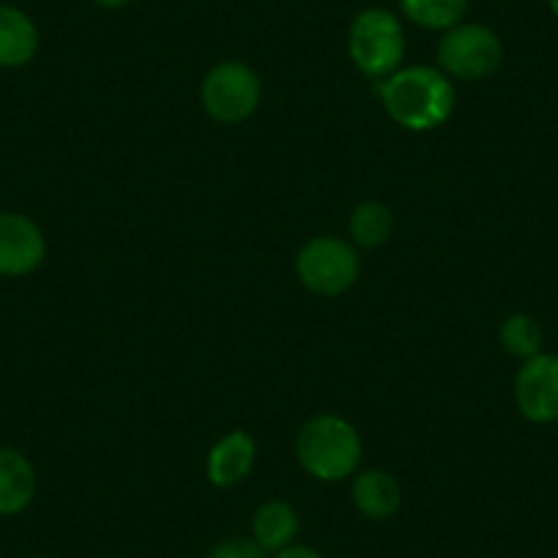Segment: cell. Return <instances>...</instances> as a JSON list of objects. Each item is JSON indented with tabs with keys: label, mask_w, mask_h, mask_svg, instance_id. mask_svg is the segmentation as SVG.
<instances>
[{
	"label": "cell",
	"mask_w": 558,
	"mask_h": 558,
	"mask_svg": "<svg viewBox=\"0 0 558 558\" xmlns=\"http://www.w3.org/2000/svg\"><path fill=\"white\" fill-rule=\"evenodd\" d=\"M402 17L422 31H444L463 23L471 0H397Z\"/></svg>",
	"instance_id": "obj_15"
},
{
	"label": "cell",
	"mask_w": 558,
	"mask_h": 558,
	"mask_svg": "<svg viewBox=\"0 0 558 558\" xmlns=\"http://www.w3.org/2000/svg\"><path fill=\"white\" fill-rule=\"evenodd\" d=\"M134 0H94V7L105 9V12H118V9L132 7Z\"/></svg>",
	"instance_id": "obj_19"
},
{
	"label": "cell",
	"mask_w": 558,
	"mask_h": 558,
	"mask_svg": "<svg viewBox=\"0 0 558 558\" xmlns=\"http://www.w3.org/2000/svg\"><path fill=\"white\" fill-rule=\"evenodd\" d=\"M514 405L531 425L558 422V353H536L514 375Z\"/></svg>",
	"instance_id": "obj_7"
},
{
	"label": "cell",
	"mask_w": 558,
	"mask_h": 558,
	"mask_svg": "<svg viewBox=\"0 0 558 558\" xmlns=\"http://www.w3.org/2000/svg\"><path fill=\"white\" fill-rule=\"evenodd\" d=\"M405 50V25L384 7L362 9L348 28V56L353 66L378 83L402 69Z\"/></svg>",
	"instance_id": "obj_3"
},
{
	"label": "cell",
	"mask_w": 558,
	"mask_h": 558,
	"mask_svg": "<svg viewBox=\"0 0 558 558\" xmlns=\"http://www.w3.org/2000/svg\"><path fill=\"white\" fill-rule=\"evenodd\" d=\"M438 69L449 80L460 83H482L493 77L504 63V41L490 25L458 23L444 31L438 39Z\"/></svg>",
	"instance_id": "obj_4"
},
{
	"label": "cell",
	"mask_w": 558,
	"mask_h": 558,
	"mask_svg": "<svg viewBox=\"0 0 558 558\" xmlns=\"http://www.w3.org/2000/svg\"><path fill=\"white\" fill-rule=\"evenodd\" d=\"M36 490H39V476L28 454L0 447V518L23 514L34 504Z\"/></svg>",
	"instance_id": "obj_11"
},
{
	"label": "cell",
	"mask_w": 558,
	"mask_h": 558,
	"mask_svg": "<svg viewBox=\"0 0 558 558\" xmlns=\"http://www.w3.org/2000/svg\"><path fill=\"white\" fill-rule=\"evenodd\" d=\"M271 558H326V556H324V553H320V550H315V547L299 545V542H293L291 547H286V550L274 553Z\"/></svg>",
	"instance_id": "obj_18"
},
{
	"label": "cell",
	"mask_w": 558,
	"mask_h": 558,
	"mask_svg": "<svg viewBox=\"0 0 558 558\" xmlns=\"http://www.w3.org/2000/svg\"><path fill=\"white\" fill-rule=\"evenodd\" d=\"M296 277L310 293L324 299H337L356 286L362 274V257L351 241L340 235H315L299 250Z\"/></svg>",
	"instance_id": "obj_5"
},
{
	"label": "cell",
	"mask_w": 558,
	"mask_h": 558,
	"mask_svg": "<svg viewBox=\"0 0 558 558\" xmlns=\"http://www.w3.org/2000/svg\"><path fill=\"white\" fill-rule=\"evenodd\" d=\"M39 25L28 12L0 0V69H23L39 56Z\"/></svg>",
	"instance_id": "obj_10"
},
{
	"label": "cell",
	"mask_w": 558,
	"mask_h": 558,
	"mask_svg": "<svg viewBox=\"0 0 558 558\" xmlns=\"http://www.w3.org/2000/svg\"><path fill=\"white\" fill-rule=\"evenodd\" d=\"M547 7H550V12L558 17V0H547Z\"/></svg>",
	"instance_id": "obj_20"
},
{
	"label": "cell",
	"mask_w": 558,
	"mask_h": 558,
	"mask_svg": "<svg viewBox=\"0 0 558 558\" xmlns=\"http://www.w3.org/2000/svg\"><path fill=\"white\" fill-rule=\"evenodd\" d=\"M299 529H302V520H299L296 507L282 498H268L252 514V539L271 556L291 547L296 542Z\"/></svg>",
	"instance_id": "obj_13"
},
{
	"label": "cell",
	"mask_w": 558,
	"mask_h": 558,
	"mask_svg": "<svg viewBox=\"0 0 558 558\" xmlns=\"http://www.w3.org/2000/svg\"><path fill=\"white\" fill-rule=\"evenodd\" d=\"M293 452L313 480L335 485L351 480L362 469L364 441L345 416L318 413L299 427Z\"/></svg>",
	"instance_id": "obj_2"
},
{
	"label": "cell",
	"mask_w": 558,
	"mask_h": 558,
	"mask_svg": "<svg viewBox=\"0 0 558 558\" xmlns=\"http://www.w3.org/2000/svg\"><path fill=\"white\" fill-rule=\"evenodd\" d=\"M353 507L367 520H389L400 512V482L384 469H359L351 476Z\"/></svg>",
	"instance_id": "obj_12"
},
{
	"label": "cell",
	"mask_w": 558,
	"mask_h": 558,
	"mask_svg": "<svg viewBox=\"0 0 558 558\" xmlns=\"http://www.w3.org/2000/svg\"><path fill=\"white\" fill-rule=\"evenodd\" d=\"M47 257L45 230L20 211H0V277L20 279L34 274Z\"/></svg>",
	"instance_id": "obj_8"
},
{
	"label": "cell",
	"mask_w": 558,
	"mask_h": 558,
	"mask_svg": "<svg viewBox=\"0 0 558 558\" xmlns=\"http://www.w3.org/2000/svg\"><path fill=\"white\" fill-rule=\"evenodd\" d=\"M263 99L260 74L244 61H222L201 83V105L211 121L235 126L250 121Z\"/></svg>",
	"instance_id": "obj_6"
},
{
	"label": "cell",
	"mask_w": 558,
	"mask_h": 558,
	"mask_svg": "<svg viewBox=\"0 0 558 558\" xmlns=\"http://www.w3.org/2000/svg\"><path fill=\"white\" fill-rule=\"evenodd\" d=\"M206 558H271L255 539H222L208 550Z\"/></svg>",
	"instance_id": "obj_17"
},
{
	"label": "cell",
	"mask_w": 558,
	"mask_h": 558,
	"mask_svg": "<svg viewBox=\"0 0 558 558\" xmlns=\"http://www.w3.org/2000/svg\"><path fill=\"white\" fill-rule=\"evenodd\" d=\"M28 558H56V556H28Z\"/></svg>",
	"instance_id": "obj_21"
},
{
	"label": "cell",
	"mask_w": 558,
	"mask_h": 558,
	"mask_svg": "<svg viewBox=\"0 0 558 558\" xmlns=\"http://www.w3.org/2000/svg\"><path fill=\"white\" fill-rule=\"evenodd\" d=\"M378 96L386 116L408 132L438 129L452 118L458 107V90L452 80L438 66H425V63L402 66L380 80Z\"/></svg>",
	"instance_id": "obj_1"
},
{
	"label": "cell",
	"mask_w": 558,
	"mask_h": 558,
	"mask_svg": "<svg viewBox=\"0 0 558 558\" xmlns=\"http://www.w3.org/2000/svg\"><path fill=\"white\" fill-rule=\"evenodd\" d=\"M348 233H351V244L362 246V250L384 246L395 233V214L380 201L359 203L348 222Z\"/></svg>",
	"instance_id": "obj_14"
},
{
	"label": "cell",
	"mask_w": 558,
	"mask_h": 558,
	"mask_svg": "<svg viewBox=\"0 0 558 558\" xmlns=\"http://www.w3.org/2000/svg\"><path fill=\"white\" fill-rule=\"evenodd\" d=\"M498 340H501V348L509 353V356L525 359L542 353V345H545V331H542L539 320L529 313H512L509 318H504L501 329H498Z\"/></svg>",
	"instance_id": "obj_16"
},
{
	"label": "cell",
	"mask_w": 558,
	"mask_h": 558,
	"mask_svg": "<svg viewBox=\"0 0 558 558\" xmlns=\"http://www.w3.org/2000/svg\"><path fill=\"white\" fill-rule=\"evenodd\" d=\"M257 441L246 430H230L208 449L206 480L208 485L228 490L241 485L255 471Z\"/></svg>",
	"instance_id": "obj_9"
}]
</instances>
